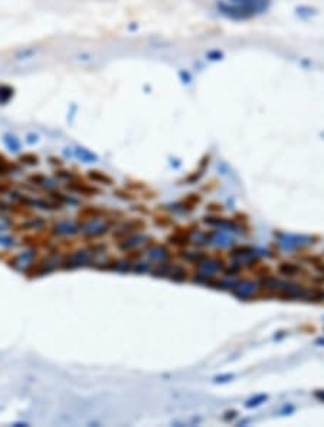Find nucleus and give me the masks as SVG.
Wrapping results in <instances>:
<instances>
[{
  "label": "nucleus",
  "mask_w": 324,
  "mask_h": 427,
  "mask_svg": "<svg viewBox=\"0 0 324 427\" xmlns=\"http://www.w3.org/2000/svg\"><path fill=\"white\" fill-rule=\"evenodd\" d=\"M198 230L196 223H187V225H174L172 233L166 238V242L177 249H186L192 243V235Z\"/></svg>",
  "instance_id": "f257e3e1"
},
{
  "label": "nucleus",
  "mask_w": 324,
  "mask_h": 427,
  "mask_svg": "<svg viewBox=\"0 0 324 427\" xmlns=\"http://www.w3.org/2000/svg\"><path fill=\"white\" fill-rule=\"evenodd\" d=\"M146 228H147V222H146L144 219L134 218L132 219V220H128V222H125L118 230H115L114 235H112V238H114V240L124 242V240L130 239L132 236H134V235H137V233H140L143 230H146Z\"/></svg>",
  "instance_id": "f03ea898"
},
{
  "label": "nucleus",
  "mask_w": 324,
  "mask_h": 427,
  "mask_svg": "<svg viewBox=\"0 0 324 427\" xmlns=\"http://www.w3.org/2000/svg\"><path fill=\"white\" fill-rule=\"evenodd\" d=\"M203 201V196L201 193H187L186 196H183L180 199V207H182L184 211H193L195 209H198Z\"/></svg>",
  "instance_id": "7ed1b4c3"
},
{
  "label": "nucleus",
  "mask_w": 324,
  "mask_h": 427,
  "mask_svg": "<svg viewBox=\"0 0 324 427\" xmlns=\"http://www.w3.org/2000/svg\"><path fill=\"white\" fill-rule=\"evenodd\" d=\"M107 215V209L105 207H101V206H87L78 211V220H85V222H90V220H95V219H100L102 216Z\"/></svg>",
  "instance_id": "20e7f679"
},
{
  "label": "nucleus",
  "mask_w": 324,
  "mask_h": 427,
  "mask_svg": "<svg viewBox=\"0 0 324 427\" xmlns=\"http://www.w3.org/2000/svg\"><path fill=\"white\" fill-rule=\"evenodd\" d=\"M68 189L74 190L77 193H81V194L87 196V197H91V196H95V194L101 193V190L98 189V187L91 186V184H88L85 181H71L68 184Z\"/></svg>",
  "instance_id": "39448f33"
},
{
  "label": "nucleus",
  "mask_w": 324,
  "mask_h": 427,
  "mask_svg": "<svg viewBox=\"0 0 324 427\" xmlns=\"http://www.w3.org/2000/svg\"><path fill=\"white\" fill-rule=\"evenodd\" d=\"M153 223L157 228L162 229H169L174 226V220H173L172 216L166 211H162V210L157 211V213H153Z\"/></svg>",
  "instance_id": "423d86ee"
},
{
  "label": "nucleus",
  "mask_w": 324,
  "mask_h": 427,
  "mask_svg": "<svg viewBox=\"0 0 324 427\" xmlns=\"http://www.w3.org/2000/svg\"><path fill=\"white\" fill-rule=\"evenodd\" d=\"M249 270L258 278H270L273 275V268L268 263H264L263 260H255V265L252 263Z\"/></svg>",
  "instance_id": "0eeeda50"
},
{
  "label": "nucleus",
  "mask_w": 324,
  "mask_h": 427,
  "mask_svg": "<svg viewBox=\"0 0 324 427\" xmlns=\"http://www.w3.org/2000/svg\"><path fill=\"white\" fill-rule=\"evenodd\" d=\"M88 177L97 183V184H105V186H112L114 184V179L111 176H108L107 173L100 171V170H90L88 171Z\"/></svg>",
  "instance_id": "6e6552de"
},
{
  "label": "nucleus",
  "mask_w": 324,
  "mask_h": 427,
  "mask_svg": "<svg viewBox=\"0 0 324 427\" xmlns=\"http://www.w3.org/2000/svg\"><path fill=\"white\" fill-rule=\"evenodd\" d=\"M209 161H211V156L206 154V156L201 160L198 169L192 171V174L186 179V181H187V183H195V181H198V180L201 179V176H203V171L208 169V166H209Z\"/></svg>",
  "instance_id": "1a4fd4ad"
},
{
  "label": "nucleus",
  "mask_w": 324,
  "mask_h": 427,
  "mask_svg": "<svg viewBox=\"0 0 324 427\" xmlns=\"http://www.w3.org/2000/svg\"><path fill=\"white\" fill-rule=\"evenodd\" d=\"M278 273H281L284 276H295V275H300L301 273V268L298 265H294V263H288V262H283L278 265Z\"/></svg>",
  "instance_id": "9d476101"
},
{
  "label": "nucleus",
  "mask_w": 324,
  "mask_h": 427,
  "mask_svg": "<svg viewBox=\"0 0 324 427\" xmlns=\"http://www.w3.org/2000/svg\"><path fill=\"white\" fill-rule=\"evenodd\" d=\"M13 88L6 85V84H0V104H6L13 98Z\"/></svg>",
  "instance_id": "9b49d317"
},
{
  "label": "nucleus",
  "mask_w": 324,
  "mask_h": 427,
  "mask_svg": "<svg viewBox=\"0 0 324 427\" xmlns=\"http://www.w3.org/2000/svg\"><path fill=\"white\" fill-rule=\"evenodd\" d=\"M233 219H235L236 223H239V225L242 226V229H246L248 232L251 230V223H249V216H248V215L238 211V213L233 215Z\"/></svg>",
  "instance_id": "f8f14e48"
},
{
  "label": "nucleus",
  "mask_w": 324,
  "mask_h": 427,
  "mask_svg": "<svg viewBox=\"0 0 324 427\" xmlns=\"http://www.w3.org/2000/svg\"><path fill=\"white\" fill-rule=\"evenodd\" d=\"M114 194L118 197V199H122V200H127V201H133V200L136 199L137 196L133 193V191H130V190L127 189H117L114 190Z\"/></svg>",
  "instance_id": "ddd939ff"
},
{
  "label": "nucleus",
  "mask_w": 324,
  "mask_h": 427,
  "mask_svg": "<svg viewBox=\"0 0 324 427\" xmlns=\"http://www.w3.org/2000/svg\"><path fill=\"white\" fill-rule=\"evenodd\" d=\"M19 160H21L22 163H25V164H29V166H36L39 163V157L36 154H33V153L23 154V156H21Z\"/></svg>",
  "instance_id": "4468645a"
},
{
  "label": "nucleus",
  "mask_w": 324,
  "mask_h": 427,
  "mask_svg": "<svg viewBox=\"0 0 324 427\" xmlns=\"http://www.w3.org/2000/svg\"><path fill=\"white\" fill-rule=\"evenodd\" d=\"M206 210L212 215H218V213H222L225 207H223V204L218 203V201H211V203L206 204Z\"/></svg>",
  "instance_id": "2eb2a0df"
},
{
  "label": "nucleus",
  "mask_w": 324,
  "mask_h": 427,
  "mask_svg": "<svg viewBox=\"0 0 324 427\" xmlns=\"http://www.w3.org/2000/svg\"><path fill=\"white\" fill-rule=\"evenodd\" d=\"M9 189H11L9 183H0V193H6Z\"/></svg>",
  "instance_id": "dca6fc26"
}]
</instances>
